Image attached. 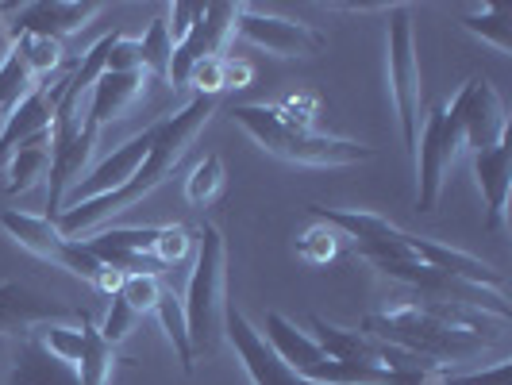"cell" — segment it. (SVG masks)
I'll list each match as a JSON object with an SVG mask.
<instances>
[{"instance_id":"obj_32","label":"cell","mask_w":512,"mask_h":385,"mask_svg":"<svg viewBox=\"0 0 512 385\" xmlns=\"http://www.w3.org/2000/svg\"><path fill=\"white\" fill-rule=\"evenodd\" d=\"M135 70H143L139 39L135 35H116L112 39V51H108V70L104 74H135Z\"/></svg>"},{"instance_id":"obj_14","label":"cell","mask_w":512,"mask_h":385,"mask_svg":"<svg viewBox=\"0 0 512 385\" xmlns=\"http://www.w3.org/2000/svg\"><path fill=\"white\" fill-rule=\"evenodd\" d=\"M474 174L478 189L486 197V228L501 231L509 216V189H512V143H497L493 151L474 154Z\"/></svg>"},{"instance_id":"obj_28","label":"cell","mask_w":512,"mask_h":385,"mask_svg":"<svg viewBox=\"0 0 512 385\" xmlns=\"http://www.w3.org/2000/svg\"><path fill=\"white\" fill-rule=\"evenodd\" d=\"M85 239H93L101 247H116V251H131V255H151L158 228H108V231H93Z\"/></svg>"},{"instance_id":"obj_17","label":"cell","mask_w":512,"mask_h":385,"mask_svg":"<svg viewBox=\"0 0 512 385\" xmlns=\"http://www.w3.org/2000/svg\"><path fill=\"white\" fill-rule=\"evenodd\" d=\"M51 124H54V93L35 89V93L12 112V120L0 128V170H4V162L12 158V151H16L20 143L35 139V135H47Z\"/></svg>"},{"instance_id":"obj_10","label":"cell","mask_w":512,"mask_h":385,"mask_svg":"<svg viewBox=\"0 0 512 385\" xmlns=\"http://www.w3.org/2000/svg\"><path fill=\"white\" fill-rule=\"evenodd\" d=\"M243 4H205L201 20L193 24V31L185 35V43L174 47V62H170V89H181L193 66L205 58H220L228 39L235 35V16Z\"/></svg>"},{"instance_id":"obj_29","label":"cell","mask_w":512,"mask_h":385,"mask_svg":"<svg viewBox=\"0 0 512 385\" xmlns=\"http://www.w3.org/2000/svg\"><path fill=\"white\" fill-rule=\"evenodd\" d=\"M139 312L124 301V297H112V305H108V316H104V324L97 328V332L104 335V343H112V347H120L124 339H128L135 328H139Z\"/></svg>"},{"instance_id":"obj_3","label":"cell","mask_w":512,"mask_h":385,"mask_svg":"<svg viewBox=\"0 0 512 385\" xmlns=\"http://www.w3.org/2000/svg\"><path fill=\"white\" fill-rule=\"evenodd\" d=\"M181 305H185L193 362L216 355L224 343V316H228V243L216 224L197 228V262Z\"/></svg>"},{"instance_id":"obj_4","label":"cell","mask_w":512,"mask_h":385,"mask_svg":"<svg viewBox=\"0 0 512 385\" xmlns=\"http://www.w3.org/2000/svg\"><path fill=\"white\" fill-rule=\"evenodd\" d=\"M231 120L266 154H274L282 162H297V166H355V162H366L378 154L374 147L355 143V139H335L316 128H297L270 104H235Z\"/></svg>"},{"instance_id":"obj_24","label":"cell","mask_w":512,"mask_h":385,"mask_svg":"<svg viewBox=\"0 0 512 385\" xmlns=\"http://www.w3.org/2000/svg\"><path fill=\"white\" fill-rule=\"evenodd\" d=\"M462 27L470 31V35H478L482 43H493L501 54L512 51V24H509V12L505 8H497V4H486L482 12H470V16H462Z\"/></svg>"},{"instance_id":"obj_12","label":"cell","mask_w":512,"mask_h":385,"mask_svg":"<svg viewBox=\"0 0 512 385\" xmlns=\"http://www.w3.org/2000/svg\"><path fill=\"white\" fill-rule=\"evenodd\" d=\"M85 308H66L20 282H0V335H27L43 324H81Z\"/></svg>"},{"instance_id":"obj_8","label":"cell","mask_w":512,"mask_h":385,"mask_svg":"<svg viewBox=\"0 0 512 385\" xmlns=\"http://www.w3.org/2000/svg\"><path fill=\"white\" fill-rule=\"evenodd\" d=\"M235 35H243L247 43H255L262 51L282 54V58H312L324 51V35L316 27L301 24V20H285V16H270V12H255V8H239L235 16Z\"/></svg>"},{"instance_id":"obj_23","label":"cell","mask_w":512,"mask_h":385,"mask_svg":"<svg viewBox=\"0 0 512 385\" xmlns=\"http://www.w3.org/2000/svg\"><path fill=\"white\" fill-rule=\"evenodd\" d=\"M224 158L220 154H205L197 166H193V174L185 178V201L193 208H205L212 205L220 193H224Z\"/></svg>"},{"instance_id":"obj_1","label":"cell","mask_w":512,"mask_h":385,"mask_svg":"<svg viewBox=\"0 0 512 385\" xmlns=\"http://www.w3.org/2000/svg\"><path fill=\"white\" fill-rule=\"evenodd\" d=\"M216 104H220V97H201V93H197L181 112L162 116L158 124H151V151L143 158V166L135 170V178H131L128 185H120V189H112V193H104V197H93V201H85V205L66 208V212L54 220L58 231H62L66 239H85V235H93L101 224H108L112 216H120V212H128V208L139 205L143 197H151L162 181L174 178V170L181 166V158L189 154L193 139H197V135L205 131L208 120H212Z\"/></svg>"},{"instance_id":"obj_30","label":"cell","mask_w":512,"mask_h":385,"mask_svg":"<svg viewBox=\"0 0 512 385\" xmlns=\"http://www.w3.org/2000/svg\"><path fill=\"white\" fill-rule=\"evenodd\" d=\"M158 293H162V278L158 274H131V278H124L116 297H124L139 316H147L158 305Z\"/></svg>"},{"instance_id":"obj_2","label":"cell","mask_w":512,"mask_h":385,"mask_svg":"<svg viewBox=\"0 0 512 385\" xmlns=\"http://www.w3.org/2000/svg\"><path fill=\"white\" fill-rule=\"evenodd\" d=\"M362 332L382 339L389 347H397V351H405L412 359L439 366V370H447V362L455 366V362L482 359L489 347H497L486 335L459 328V324H451V320H443V316L420 305H397L385 308V312H370L362 320Z\"/></svg>"},{"instance_id":"obj_11","label":"cell","mask_w":512,"mask_h":385,"mask_svg":"<svg viewBox=\"0 0 512 385\" xmlns=\"http://www.w3.org/2000/svg\"><path fill=\"white\" fill-rule=\"evenodd\" d=\"M224 335L231 339L235 355H239L243 370L251 374L255 385H316V382H308V378H301V374H293V370L274 355V347L262 339V332L247 320V312H239L235 305H228Z\"/></svg>"},{"instance_id":"obj_5","label":"cell","mask_w":512,"mask_h":385,"mask_svg":"<svg viewBox=\"0 0 512 385\" xmlns=\"http://www.w3.org/2000/svg\"><path fill=\"white\" fill-rule=\"evenodd\" d=\"M0 228L8 231V235H12L24 251H31L35 258L70 270V274H77L81 282H89L93 289L108 293V297L120 293L124 274H116V270L101 266L97 255H93L81 239H66V235L58 231V224L47 220V216H31V212H20V208H4V212H0Z\"/></svg>"},{"instance_id":"obj_18","label":"cell","mask_w":512,"mask_h":385,"mask_svg":"<svg viewBox=\"0 0 512 385\" xmlns=\"http://www.w3.org/2000/svg\"><path fill=\"white\" fill-rule=\"evenodd\" d=\"M0 174L8 178V193H12V197H16V193H31L39 181L51 174V131L20 143V147L12 151V158L4 162Z\"/></svg>"},{"instance_id":"obj_7","label":"cell","mask_w":512,"mask_h":385,"mask_svg":"<svg viewBox=\"0 0 512 385\" xmlns=\"http://www.w3.org/2000/svg\"><path fill=\"white\" fill-rule=\"evenodd\" d=\"M462 151H466V139H462V116L455 101L424 112L416 162H412V170H416V208L420 212H436L443 185L451 178Z\"/></svg>"},{"instance_id":"obj_27","label":"cell","mask_w":512,"mask_h":385,"mask_svg":"<svg viewBox=\"0 0 512 385\" xmlns=\"http://www.w3.org/2000/svg\"><path fill=\"white\" fill-rule=\"evenodd\" d=\"M193 231L181 228V224H166V228H158V239H154V262L162 266V270H174V266H181L185 258H189V251H193Z\"/></svg>"},{"instance_id":"obj_25","label":"cell","mask_w":512,"mask_h":385,"mask_svg":"<svg viewBox=\"0 0 512 385\" xmlns=\"http://www.w3.org/2000/svg\"><path fill=\"white\" fill-rule=\"evenodd\" d=\"M89 316V312H85ZM81 316V320H85ZM35 339L51 351L54 359L70 362V366H77L81 362V351H85V335H81V324H43V328H35Z\"/></svg>"},{"instance_id":"obj_9","label":"cell","mask_w":512,"mask_h":385,"mask_svg":"<svg viewBox=\"0 0 512 385\" xmlns=\"http://www.w3.org/2000/svg\"><path fill=\"white\" fill-rule=\"evenodd\" d=\"M455 108L462 116V139H466V151L482 154L493 151L497 143L509 139V116H505V104L497 97V89L489 85L486 77H470L455 97Z\"/></svg>"},{"instance_id":"obj_20","label":"cell","mask_w":512,"mask_h":385,"mask_svg":"<svg viewBox=\"0 0 512 385\" xmlns=\"http://www.w3.org/2000/svg\"><path fill=\"white\" fill-rule=\"evenodd\" d=\"M154 316H158V324H162V332L170 335V343H174V351H178L181 359V370L185 374H193V351H189V324H185V305H181V297L170 289V285H162V293H158V305H154Z\"/></svg>"},{"instance_id":"obj_33","label":"cell","mask_w":512,"mask_h":385,"mask_svg":"<svg viewBox=\"0 0 512 385\" xmlns=\"http://www.w3.org/2000/svg\"><path fill=\"white\" fill-rule=\"evenodd\" d=\"M201 12H205V4H170V8H166V27H170L174 47L185 43V35H189L193 24L201 20Z\"/></svg>"},{"instance_id":"obj_22","label":"cell","mask_w":512,"mask_h":385,"mask_svg":"<svg viewBox=\"0 0 512 385\" xmlns=\"http://www.w3.org/2000/svg\"><path fill=\"white\" fill-rule=\"evenodd\" d=\"M12 47L20 51V58L31 66V74L39 77V81L51 77L66 62V47L58 39H47V35H27V31H20V35H12Z\"/></svg>"},{"instance_id":"obj_21","label":"cell","mask_w":512,"mask_h":385,"mask_svg":"<svg viewBox=\"0 0 512 385\" xmlns=\"http://www.w3.org/2000/svg\"><path fill=\"white\" fill-rule=\"evenodd\" d=\"M139 51H143V74L158 81V85H170V62H174V39H170V27L166 16H154L147 35L139 39Z\"/></svg>"},{"instance_id":"obj_13","label":"cell","mask_w":512,"mask_h":385,"mask_svg":"<svg viewBox=\"0 0 512 385\" xmlns=\"http://www.w3.org/2000/svg\"><path fill=\"white\" fill-rule=\"evenodd\" d=\"M101 12V4H70V0H39V4H24L16 8V24L12 35H47V39H66L81 27H89V20Z\"/></svg>"},{"instance_id":"obj_26","label":"cell","mask_w":512,"mask_h":385,"mask_svg":"<svg viewBox=\"0 0 512 385\" xmlns=\"http://www.w3.org/2000/svg\"><path fill=\"white\" fill-rule=\"evenodd\" d=\"M339 231L332 228V224H316V228H308L301 239H297V255H301V262H308V266H328L335 255H339Z\"/></svg>"},{"instance_id":"obj_19","label":"cell","mask_w":512,"mask_h":385,"mask_svg":"<svg viewBox=\"0 0 512 385\" xmlns=\"http://www.w3.org/2000/svg\"><path fill=\"white\" fill-rule=\"evenodd\" d=\"M35 89H43L39 77L31 74V66L20 58V51L8 43V51L0 54V128L12 120V112H16Z\"/></svg>"},{"instance_id":"obj_31","label":"cell","mask_w":512,"mask_h":385,"mask_svg":"<svg viewBox=\"0 0 512 385\" xmlns=\"http://www.w3.org/2000/svg\"><path fill=\"white\" fill-rule=\"evenodd\" d=\"M185 85H193L201 97H220V93L228 89V58L220 54V58H205V62H197Z\"/></svg>"},{"instance_id":"obj_6","label":"cell","mask_w":512,"mask_h":385,"mask_svg":"<svg viewBox=\"0 0 512 385\" xmlns=\"http://www.w3.org/2000/svg\"><path fill=\"white\" fill-rule=\"evenodd\" d=\"M385 62H389V93L401 120V139L409 162H416V143L424 128V81H420V54H416V31H412L409 4L389 8V27H385Z\"/></svg>"},{"instance_id":"obj_16","label":"cell","mask_w":512,"mask_h":385,"mask_svg":"<svg viewBox=\"0 0 512 385\" xmlns=\"http://www.w3.org/2000/svg\"><path fill=\"white\" fill-rule=\"evenodd\" d=\"M8 385H81V374H77V366H70V362L54 359L35 335H27V339H20V347H16Z\"/></svg>"},{"instance_id":"obj_15","label":"cell","mask_w":512,"mask_h":385,"mask_svg":"<svg viewBox=\"0 0 512 385\" xmlns=\"http://www.w3.org/2000/svg\"><path fill=\"white\" fill-rule=\"evenodd\" d=\"M147 85H151V77L143 70H135V74H101V81L89 89L93 101H89V112H85V128L101 135L104 124L120 120L131 104L147 93Z\"/></svg>"}]
</instances>
